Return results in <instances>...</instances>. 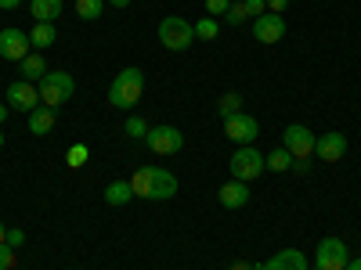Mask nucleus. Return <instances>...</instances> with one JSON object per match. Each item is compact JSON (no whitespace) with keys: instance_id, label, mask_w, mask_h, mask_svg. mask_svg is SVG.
Returning <instances> with one entry per match:
<instances>
[{"instance_id":"f8f14e48","label":"nucleus","mask_w":361,"mask_h":270,"mask_svg":"<svg viewBox=\"0 0 361 270\" xmlns=\"http://www.w3.org/2000/svg\"><path fill=\"white\" fill-rule=\"evenodd\" d=\"M8 105L11 108H18V112H33V108H40V90H37V83H29V79H15L11 86H8Z\"/></svg>"},{"instance_id":"58836bf2","label":"nucleus","mask_w":361,"mask_h":270,"mask_svg":"<svg viewBox=\"0 0 361 270\" xmlns=\"http://www.w3.org/2000/svg\"><path fill=\"white\" fill-rule=\"evenodd\" d=\"M4 141H8V137H4V130H0V148H4Z\"/></svg>"},{"instance_id":"6ab92c4d","label":"nucleus","mask_w":361,"mask_h":270,"mask_svg":"<svg viewBox=\"0 0 361 270\" xmlns=\"http://www.w3.org/2000/svg\"><path fill=\"white\" fill-rule=\"evenodd\" d=\"M54 40H58V29H54V22H37L33 29H29V44H33L37 51H47Z\"/></svg>"},{"instance_id":"bb28decb","label":"nucleus","mask_w":361,"mask_h":270,"mask_svg":"<svg viewBox=\"0 0 361 270\" xmlns=\"http://www.w3.org/2000/svg\"><path fill=\"white\" fill-rule=\"evenodd\" d=\"M228 8H231V0H206V15L209 18H224Z\"/></svg>"},{"instance_id":"423d86ee","label":"nucleus","mask_w":361,"mask_h":270,"mask_svg":"<svg viewBox=\"0 0 361 270\" xmlns=\"http://www.w3.org/2000/svg\"><path fill=\"white\" fill-rule=\"evenodd\" d=\"M282 148L293 155V162H307V159L314 155V134H311L307 127L293 123V127L282 130Z\"/></svg>"},{"instance_id":"20e7f679","label":"nucleus","mask_w":361,"mask_h":270,"mask_svg":"<svg viewBox=\"0 0 361 270\" xmlns=\"http://www.w3.org/2000/svg\"><path fill=\"white\" fill-rule=\"evenodd\" d=\"M159 44L166 51H188L195 44V25L180 15H166L159 22Z\"/></svg>"},{"instance_id":"7ed1b4c3","label":"nucleus","mask_w":361,"mask_h":270,"mask_svg":"<svg viewBox=\"0 0 361 270\" xmlns=\"http://www.w3.org/2000/svg\"><path fill=\"white\" fill-rule=\"evenodd\" d=\"M37 90H40V105L44 108H62L69 98H73V90H76V79L69 76V72H51L47 69V76L37 83Z\"/></svg>"},{"instance_id":"c756f323","label":"nucleus","mask_w":361,"mask_h":270,"mask_svg":"<svg viewBox=\"0 0 361 270\" xmlns=\"http://www.w3.org/2000/svg\"><path fill=\"white\" fill-rule=\"evenodd\" d=\"M243 4H246V15H250V18H260V15L267 11L264 0H243Z\"/></svg>"},{"instance_id":"f03ea898","label":"nucleus","mask_w":361,"mask_h":270,"mask_svg":"<svg viewBox=\"0 0 361 270\" xmlns=\"http://www.w3.org/2000/svg\"><path fill=\"white\" fill-rule=\"evenodd\" d=\"M145 94V72L141 69H123L109 83V105L112 108H134Z\"/></svg>"},{"instance_id":"2eb2a0df","label":"nucleus","mask_w":361,"mask_h":270,"mask_svg":"<svg viewBox=\"0 0 361 270\" xmlns=\"http://www.w3.org/2000/svg\"><path fill=\"white\" fill-rule=\"evenodd\" d=\"M217 198H221V205L224 209H243L246 202H250V188H246V180H228V184L217 191Z\"/></svg>"},{"instance_id":"ddd939ff","label":"nucleus","mask_w":361,"mask_h":270,"mask_svg":"<svg viewBox=\"0 0 361 270\" xmlns=\"http://www.w3.org/2000/svg\"><path fill=\"white\" fill-rule=\"evenodd\" d=\"M314 155L322 162H340L347 155V137L343 134H325V137H314Z\"/></svg>"},{"instance_id":"a878e982","label":"nucleus","mask_w":361,"mask_h":270,"mask_svg":"<svg viewBox=\"0 0 361 270\" xmlns=\"http://www.w3.org/2000/svg\"><path fill=\"white\" fill-rule=\"evenodd\" d=\"M246 18H250L246 15V4H243V0H231V8L224 11V22H235L238 25V22H246Z\"/></svg>"},{"instance_id":"c85d7f7f","label":"nucleus","mask_w":361,"mask_h":270,"mask_svg":"<svg viewBox=\"0 0 361 270\" xmlns=\"http://www.w3.org/2000/svg\"><path fill=\"white\" fill-rule=\"evenodd\" d=\"M83 162H87V144H73V148H69V166L80 169Z\"/></svg>"},{"instance_id":"4be33fe9","label":"nucleus","mask_w":361,"mask_h":270,"mask_svg":"<svg viewBox=\"0 0 361 270\" xmlns=\"http://www.w3.org/2000/svg\"><path fill=\"white\" fill-rule=\"evenodd\" d=\"M217 112H221V119L238 115V112H243V94H238V90H228V94L217 101Z\"/></svg>"},{"instance_id":"2f4dec72","label":"nucleus","mask_w":361,"mask_h":270,"mask_svg":"<svg viewBox=\"0 0 361 270\" xmlns=\"http://www.w3.org/2000/svg\"><path fill=\"white\" fill-rule=\"evenodd\" d=\"M267 4V11H275V15H282L286 8H289V0H264Z\"/></svg>"},{"instance_id":"412c9836","label":"nucleus","mask_w":361,"mask_h":270,"mask_svg":"<svg viewBox=\"0 0 361 270\" xmlns=\"http://www.w3.org/2000/svg\"><path fill=\"white\" fill-rule=\"evenodd\" d=\"M102 11H105V0H76V15L83 22H98Z\"/></svg>"},{"instance_id":"4c0bfd02","label":"nucleus","mask_w":361,"mask_h":270,"mask_svg":"<svg viewBox=\"0 0 361 270\" xmlns=\"http://www.w3.org/2000/svg\"><path fill=\"white\" fill-rule=\"evenodd\" d=\"M4 119H8V105H0V127H4Z\"/></svg>"},{"instance_id":"1a4fd4ad","label":"nucleus","mask_w":361,"mask_h":270,"mask_svg":"<svg viewBox=\"0 0 361 270\" xmlns=\"http://www.w3.org/2000/svg\"><path fill=\"white\" fill-rule=\"evenodd\" d=\"M224 137L235 141L238 148H243V144H253V141L260 137V123H257L253 115H246V112L228 115V119H224Z\"/></svg>"},{"instance_id":"4468645a","label":"nucleus","mask_w":361,"mask_h":270,"mask_svg":"<svg viewBox=\"0 0 361 270\" xmlns=\"http://www.w3.org/2000/svg\"><path fill=\"white\" fill-rule=\"evenodd\" d=\"M260 270H307V256L300 249H282V252L271 256Z\"/></svg>"},{"instance_id":"c9c22d12","label":"nucleus","mask_w":361,"mask_h":270,"mask_svg":"<svg viewBox=\"0 0 361 270\" xmlns=\"http://www.w3.org/2000/svg\"><path fill=\"white\" fill-rule=\"evenodd\" d=\"M8 242V227H4V220H0V245Z\"/></svg>"},{"instance_id":"f704fd0d","label":"nucleus","mask_w":361,"mask_h":270,"mask_svg":"<svg viewBox=\"0 0 361 270\" xmlns=\"http://www.w3.org/2000/svg\"><path fill=\"white\" fill-rule=\"evenodd\" d=\"M105 4H112V8H127L130 0H105Z\"/></svg>"},{"instance_id":"473e14b6","label":"nucleus","mask_w":361,"mask_h":270,"mask_svg":"<svg viewBox=\"0 0 361 270\" xmlns=\"http://www.w3.org/2000/svg\"><path fill=\"white\" fill-rule=\"evenodd\" d=\"M15 8H22V0H0V11H15Z\"/></svg>"},{"instance_id":"9d476101","label":"nucleus","mask_w":361,"mask_h":270,"mask_svg":"<svg viewBox=\"0 0 361 270\" xmlns=\"http://www.w3.org/2000/svg\"><path fill=\"white\" fill-rule=\"evenodd\" d=\"M29 33H22V29L8 25V29H0V58L4 62H22V58L29 54Z\"/></svg>"},{"instance_id":"9b49d317","label":"nucleus","mask_w":361,"mask_h":270,"mask_svg":"<svg viewBox=\"0 0 361 270\" xmlns=\"http://www.w3.org/2000/svg\"><path fill=\"white\" fill-rule=\"evenodd\" d=\"M286 37V18L275 11H264L260 18H253V40L257 44H279Z\"/></svg>"},{"instance_id":"f257e3e1","label":"nucleus","mask_w":361,"mask_h":270,"mask_svg":"<svg viewBox=\"0 0 361 270\" xmlns=\"http://www.w3.org/2000/svg\"><path fill=\"white\" fill-rule=\"evenodd\" d=\"M130 188H134V198H148V202H166L177 195V176L163 166H141L134 176H130Z\"/></svg>"},{"instance_id":"6e6552de","label":"nucleus","mask_w":361,"mask_h":270,"mask_svg":"<svg viewBox=\"0 0 361 270\" xmlns=\"http://www.w3.org/2000/svg\"><path fill=\"white\" fill-rule=\"evenodd\" d=\"M145 144L152 148V155H177L185 148V134L177 127H152L145 137Z\"/></svg>"},{"instance_id":"5701e85b","label":"nucleus","mask_w":361,"mask_h":270,"mask_svg":"<svg viewBox=\"0 0 361 270\" xmlns=\"http://www.w3.org/2000/svg\"><path fill=\"white\" fill-rule=\"evenodd\" d=\"M267 159V169L271 173H286V169H293V155L286 152V148H275L271 155H264Z\"/></svg>"},{"instance_id":"b1692460","label":"nucleus","mask_w":361,"mask_h":270,"mask_svg":"<svg viewBox=\"0 0 361 270\" xmlns=\"http://www.w3.org/2000/svg\"><path fill=\"white\" fill-rule=\"evenodd\" d=\"M195 25V40H217V33H221V22L217 18H199V22H192Z\"/></svg>"},{"instance_id":"39448f33","label":"nucleus","mask_w":361,"mask_h":270,"mask_svg":"<svg viewBox=\"0 0 361 270\" xmlns=\"http://www.w3.org/2000/svg\"><path fill=\"white\" fill-rule=\"evenodd\" d=\"M228 169H231V176H235V180H253V176H260V173L267 169V159L257 152V148L243 144V148H238V152L231 155Z\"/></svg>"},{"instance_id":"72a5a7b5","label":"nucleus","mask_w":361,"mask_h":270,"mask_svg":"<svg viewBox=\"0 0 361 270\" xmlns=\"http://www.w3.org/2000/svg\"><path fill=\"white\" fill-rule=\"evenodd\" d=\"M228 270H260V266H253V263H231Z\"/></svg>"},{"instance_id":"dca6fc26","label":"nucleus","mask_w":361,"mask_h":270,"mask_svg":"<svg viewBox=\"0 0 361 270\" xmlns=\"http://www.w3.org/2000/svg\"><path fill=\"white\" fill-rule=\"evenodd\" d=\"M18 72H22V79H29V83H33V79H44V76H47L44 54H40V51H29L22 62H18Z\"/></svg>"},{"instance_id":"0eeeda50","label":"nucleus","mask_w":361,"mask_h":270,"mask_svg":"<svg viewBox=\"0 0 361 270\" xmlns=\"http://www.w3.org/2000/svg\"><path fill=\"white\" fill-rule=\"evenodd\" d=\"M347 263H350V252L340 238H322L314 249V266L318 270H347Z\"/></svg>"},{"instance_id":"aec40b11","label":"nucleus","mask_w":361,"mask_h":270,"mask_svg":"<svg viewBox=\"0 0 361 270\" xmlns=\"http://www.w3.org/2000/svg\"><path fill=\"white\" fill-rule=\"evenodd\" d=\"M130 198H134L130 180H112V184L105 188V202H109V205H127Z\"/></svg>"},{"instance_id":"393cba45","label":"nucleus","mask_w":361,"mask_h":270,"mask_svg":"<svg viewBox=\"0 0 361 270\" xmlns=\"http://www.w3.org/2000/svg\"><path fill=\"white\" fill-rule=\"evenodd\" d=\"M123 130H127V137H137V141H145V137H148V130H152V127H148L141 115H130L127 123H123Z\"/></svg>"},{"instance_id":"7c9ffc66","label":"nucleus","mask_w":361,"mask_h":270,"mask_svg":"<svg viewBox=\"0 0 361 270\" xmlns=\"http://www.w3.org/2000/svg\"><path fill=\"white\" fill-rule=\"evenodd\" d=\"M8 245H11V249H22V245H25V234L11 227V231H8Z\"/></svg>"},{"instance_id":"a211bd4d","label":"nucleus","mask_w":361,"mask_h":270,"mask_svg":"<svg viewBox=\"0 0 361 270\" xmlns=\"http://www.w3.org/2000/svg\"><path fill=\"white\" fill-rule=\"evenodd\" d=\"M54 108H33L29 112V134H37V137H44V134H51L54 130Z\"/></svg>"},{"instance_id":"e433bc0d","label":"nucleus","mask_w":361,"mask_h":270,"mask_svg":"<svg viewBox=\"0 0 361 270\" xmlns=\"http://www.w3.org/2000/svg\"><path fill=\"white\" fill-rule=\"evenodd\" d=\"M347 270H361V256H357V259H350V263H347Z\"/></svg>"},{"instance_id":"f3484780","label":"nucleus","mask_w":361,"mask_h":270,"mask_svg":"<svg viewBox=\"0 0 361 270\" xmlns=\"http://www.w3.org/2000/svg\"><path fill=\"white\" fill-rule=\"evenodd\" d=\"M29 11L37 22H58V15L66 11V0H29Z\"/></svg>"},{"instance_id":"cd10ccee","label":"nucleus","mask_w":361,"mask_h":270,"mask_svg":"<svg viewBox=\"0 0 361 270\" xmlns=\"http://www.w3.org/2000/svg\"><path fill=\"white\" fill-rule=\"evenodd\" d=\"M15 263H18V252L4 242V245H0V270H11Z\"/></svg>"}]
</instances>
